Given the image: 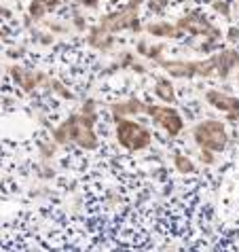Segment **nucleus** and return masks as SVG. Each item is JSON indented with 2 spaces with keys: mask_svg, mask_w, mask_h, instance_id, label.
I'll list each match as a JSON object with an SVG mask.
<instances>
[{
  "mask_svg": "<svg viewBox=\"0 0 239 252\" xmlns=\"http://www.w3.org/2000/svg\"><path fill=\"white\" fill-rule=\"evenodd\" d=\"M115 123H117V129H115L117 142L125 151L138 153V151L149 149L152 144V131L149 127H144L142 123H136L131 119H119Z\"/></svg>",
  "mask_w": 239,
  "mask_h": 252,
  "instance_id": "1",
  "label": "nucleus"
},
{
  "mask_svg": "<svg viewBox=\"0 0 239 252\" xmlns=\"http://www.w3.org/2000/svg\"><path fill=\"white\" fill-rule=\"evenodd\" d=\"M193 140L199 149H208L212 153H222L229 144V134L224 129V125L216 119H206L199 121L193 127Z\"/></svg>",
  "mask_w": 239,
  "mask_h": 252,
  "instance_id": "2",
  "label": "nucleus"
},
{
  "mask_svg": "<svg viewBox=\"0 0 239 252\" xmlns=\"http://www.w3.org/2000/svg\"><path fill=\"white\" fill-rule=\"evenodd\" d=\"M144 115H149L170 138H176L184 129V119H182V115L176 108H172L170 104H167V106H163V104H146Z\"/></svg>",
  "mask_w": 239,
  "mask_h": 252,
  "instance_id": "3",
  "label": "nucleus"
},
{
  "mask_svg": "<svg viewBox=\"0 0 239 252\" xmlns=\"http://www.w3.org/2000/svg\"><path fill=\"white\" fill-rule=\"evenodd\" d=\"M100 28L110 32V34H117V32H123V30H131V32L138 34L142 30V24H140V19H138V9L127 4V6H123L121 11L102 17Z\"/></svg>",
  "mask_w": 239,
  "mask_h": 252,
  "instance_id": "4",
  "label": "nucleus"
},
{
  "mask_svg": "<svg viewBox=\"0 0 239 252\" xmlns=\"http://www.w3.org/2000/svg\"><path fill=\"white\" fill-rule=\"evenodd\" d=\"M97 121V117L93 115H74V140L72 142L83 151H95L100 146V138H97L93 125Z\"/></svg>",
  "mask_w": 239,
  "mask_h": 252,
  "instance_id": "5",
  "label": "nucleus"
},
{
  "mask_svg": "<svg viewBox=\"0 0 239 252\" xmlns=\"http://www.w3.org/2000/svg\"><path fill=\"white\" fill-rule=\"evenodd\" d=\"M9 74H11L13 83H15L24 94H34L40 85L49 87V76L45 72H40V70H32V68L13 64V66H9Z\"/></svg>",
  "mask_w": 239,
  "mask_h": 252,
  "instance_id": "6",
  "label": "nucleus"
},
{
  "mask_svg": "<svg viewBox=\"0 0 239 252\" xmlns=\"http://www.w3.org/2000/svg\"><path fill=\"white\" fill-rule=\"evenodd\" d=\"M206 102L212 108L220 110V113L227 115V119L231 123H239V97L222 94L218 89H208L206 92Z\"/></svg>",
  "mask_w": 239,
  "mask_h": 252,
  "instance_id": "7",
  "label": "nucleus"
},
{
  "mask_svg": "<svg viewBox=\"0 0 239 252\" xmlns=\"http://www.w3.org/2000/svg\"><path fill=\"white\" fill-rule=\"evenodd\" d=\"M174 26L178 28L180 32H188V34H193V36H206V34L214 28L206 19V15H201V13H191V15L180 17Z\"/></svg>",
  "mask_w": 239,
  "mask_h": 252,
  "instance_id": "8",
  "label": "nucleus"
},
{
  "mask_svg": "<svg viewBox=\"0 0 239 252\" xmlns=\"http://www.w3.org/2000/svg\"><path fill=\"white\" fill-rule=\"evenodd\" d=\"M157 64L176 79H195L197 76V62L193 60H159Z\"/></svg>",
  "mask_w": 239,
  "mask_h": 252,
  "instance_id": "9",
  "label": "nucleus"
},
{
  "mask_svg": "<svg viewBox=\"0 0 239 252\" xmlns=\"http://www.w3.org/2000/svg\"><path fill=\"white\" fill-rule=\"evenodd\" d=\"M144 113H146V102L138 100V97H129V100L110 104V115L115 121H119V119H127V117H136V115H144Z\"/></svg>",
  "mask_w": 239,
  "mask_h": 252,
  "instance_id": "10",
  "label": "nucleus"
},
{
  "mask_svg": "<svg viewBox=\"0 0 239 252\" xmlns=\"http://www.w3.org/2000/svg\"><path fill=\"white\" fill-rule=\"evenodd\" d=\"M214 60H216V74L220 79H229L231 70L239 68V51H235V49H227V51L216 53Z\"/></svg>",
  "mask_w": 239,
  "mask_h": 252,
  "instance_id": "11",
  "label": "nucleus"
},
{
  "mask_svg": "<svg viewBox=\"0 0 239 252\" xmlns=\"http://www.w3.org/2000/svg\"><path fill=\"white\" fill-rule=\"evenodd\" d=\"M85 40H87V45H89V47L97 49V51H104V53H106V51H110V49H112V45H115V36H112L110 32L102 30V28H100V24L91 28Z\"/></svg>",
  "mask_w": 239,
  "mask_h": 252,
  "instance_id": "12",
  "label": "nucleus"
},
{
  "mask_svg": "<svg viewBox=\"0 0 239 252\" xmlns=\"http://www.w3.org/2000/svg\"><path fill=\"white\" fill-rule=\"evenodd\" d=\"M51 136H53V142L58 146L72 144V140H74V115H70L68 119H64V121L58 125V127H53Z\"/></svg>",
  "mask_w": 239,
  "mask_h": 252,
  "instance_id": "13",
  "label": "nucleus"
},
{
  "mask_svg": "<svg viewBox=\"0 0 239 252\" xmlns=\"http://www.w3.org/2000/svg\"><path fill=\"white\" fill-rule=\"evenodd\" d=\"M146 32L152 34V36H157V38H178L182 34L178 28L170 22H150L146 26Z\"/></svg>",
  "mask_w": 239,
  "mask_h": 252,
  "instance_id": "14",
  "label": "nucleus"
},
{
  "mask_svg": "<svg viewBox=\"0 0 239 252\" xmlns=\"http://www.w3.org/2000/svg\"><path fill=\"white\" fill-rule=\"evenodd\" d=\"M154 95L167 104L176 102V89L172 85V81L165 79V76H157V81H154Z\"/></svg>",
  "mask_w": 239,
  "mask_h": 252,
  "instance_id": "15",
  "label": "nucleus"
},
{
  "mask_svg": "<svg viewBox=\"0 0 239 252\" xmlns=\"http://www.w3.org/2000/svg\"><path fill=\"white\" fill-rule=\"evenodd\" d=\"M174 170L176 172H180V174H184V176H191V174L197 172V165H195V161L184 155V153H174Z\"/></svg>",
  "mask_w": 239,
  "mask_h": 252,
  "instance_id": "16",
  "label": "nucleus"
},
{
  "mask_svg": "<svg viewBox=\"0 0 239 252\" xmlns=\"http://www.w3.org/2000/svg\"><path fill=\"white\" fill-rule=\"evenodd\" d=\"M49 13V9H47V4L43 2V0H32L30 2V6H28V15H30L34 22H38V19H43L45 15Z\"/></svg>",
  "mask_w": 239,
  "mask_h": 252,
  "instance_id": "17",
  "label": "nucleus"
},
{
  "mask_svg": "<svg viewBox=\"0 0 239 252\" xmlns=\"http://www.w3.org/2000/svg\"><path fill=\"white\" fill-rule=\"evenodd\" d=\"M49 89H51L53 94L61 95V97H64V100H74V94L70 92L68 87H64V83L58 81V79H49Z\"/></svg>",
  "mask_w": 239,
  "mask_h": 252,
  "instance_id": "18",
  "label": "nucleus"
},
{
  "mask_svg": "<svg viewBox=\"0 0 239 252\" xmlns=\"http://www.w3.org/2000/svg\"><path fill=\"white\" fill-rule=\"evenodd\" d=\"M212 6H214V11L220 13L222 17H231V0H214Z\"/></svg>",
  "mask_w": 239,
  "mask_h": 252,
  "instance_id": "19",
  "label": "nucleus"
},
{
  "mask_svg": "<svg viewBox=\"0 0 239 252\" xmlns=\"http://www.w3.org/2000/svg\"><path fill=\"white\" fill-rule=\"evenodd\" d=\"M38 151H40V157L47 161V159H51V157L55 155V151H58V144H55V142H53V144H51V142H45V144L38 146Z\"/></svg>",
  "mask_w": 239,
  "mask_h": 252,
  "instance_id": "20",
  "label": "nucleus"
},
{
  "mask_svg": "<svg viewBox=\"0 0 239 252\" xmlns=\"http://www.w3.org/2000/svg\"><path fill=\"white\" fill-rule=\"evenodd\" d=\"M149 9L152 11V13H157V15H161L165 9H167V4H170V0H149Z\"/></svg>",
  "mask_w": 239,
  "mask_h": 252,
  "instance_id": "21",
  "label": "nucleus"
},
{
  "mask_svg": "<svg viewBox=\"0 0 239 252\" xmlns=\"http://www.w3.org/2000/svg\"><path fill=\"white\" fill-rule=\"evenodd\" d=\"M81 113L83 115H93V117H97V102L95 100H87L81 106Z\"/></svg>",
  "mask_w": 239,
  "mask_h": 252,
  "instance_id": "22",
  "label": "nucleus"
},
{
  "mask_svg": "<svg viewBox=\"0 0 239 252\" xmlns=\"http://www.w3.org/2000/svg\"><path fill=\"white\" fill-rule=\"evenodd\" d=\"M199 159H201V163L212 165L214 161H216V155H214L212 151H208V149H201V153H199Z\"/></svg>",
  "mask_w": 239,
  "mask_h": 252,
  "instance_id": "23",
  "label": "nucleus"
},
{
  "mask_svg": "<svg viewBox=\"0 0 239 252\" xmlns=\"http://www.w3.org/2000/svg\"><path fill=\"white\" fill-rule=\"evenodd\" d=\"M72 22H74V28H76V30H79V32H85V28H87L85 17H83V15H74Z\"/></svg>",
  "mask_w": 239,
  "mask_h": 252,
  "instance_id": "24",
  "label": "nucleus"
},
{
  "mask_svg": "<svg viewBox=\"0 0 239 252\" xmlns=\"http://www.w3.org/2000/svg\"><path fill=\"white\" fill-rule=\"evenodd\" d=\"M149 49H150V45L146 43V40H140V43L136 45V51H138L140 55H146V53H149Z\"/></svg>",
  "mask_w": 239,
  "mask_h": 252,
  "instance_id": "25",
  "label": "nucleus"
},
{
  "mask_svg": "<svg viewBox=\"0 0 239 252\" xmlns=\"http://www.w3.org/2000/svg\"><path fill=\"white\" fill-rule=\"evenodd\" d=\"M227 38L231 40V43H237V40H239V30H237L235 26L229 28V36H227Z\"/></svg>",
  "mask_w": 239,
  "mask_h": 252,
  "instance_id": "26",
  "label": "nucleus"
},
{
  "mask_svg": "<svg viewBox=\"0 0 239 252\" xmlns=\"http://www.w3.org/2000/svg\"><path fill=\"white\" fill-rule=\"evenodd\" d=\"M36 38H38L43 45H51V43H53V36H51V34H38Z\"/></svg>",
  "mask_w": 239,
  "mask_h": 252,
  "instance_id": "27",
  "label": "nucleus"
},
{
  "mask_svg": "<svg viewBox=\"0 0 239 252\" xmlns=\"http://www.w3.org/2000/svg\"><path fill=\"white\" fill-rule=\"evenodd\" d=\"M43 2L47 4V9H49V11H55V9H58V6H60L61 0H43Z\"/></svg>",
  "mask_w": 239,
  "mask_h": 252,
  "instance_id": "28",
  "label": "nucleus"
},
{
  "mask_svg": "<svg viewBox=\"0 0 239 252\" xmlns=\"http://www.w3.org/2000/svg\"><path fill=\"white\" fill-rule=\"evenodd\" d=\"M97 4H100V0H85L83 2V6H87V9H95Z\"/></svg>",
  "mask_w": 239,
  "mask_h": 252,
  "instance_id": "29",
  "label": "nucleus"
},
{
  "mask_svg": "<svg viewBox=\"0 0 239 252\" xmlns=\"http://www.w3.org/2000/svg\"><path fill=\"white\" fill-rule=\"evenodd\" d=\"M9 55H11V58H22V55H24V49H11Z\"/></svg>",
  "mask_w": 239,
  "mask_h": 252,
  "instance_id": "30",
  "label": "nucleus"
},
{
  "mask_svg": "<svg viewBox=\"0 0 239 252\" xmlns=\"http://www.w3.org/2000/svg\"><path fill=\"white\" fill-rule=\"evenodd\" d=\"M0 15H4V17H11V11H9V9H4V6H0Z\"/></svg>",
  "mask_w": 239,
  "mask_h": 252,
  "instance_id": "31",
  "label": "nucleus"
},
{
  "mask_svg": "<svg viewBox=\"0 0 239 252\" xmlns=\"http://www.w3.org/2000/svg\"><path fill=\"white\" fill-rule=\"evenodd\" d=\"M110 2H119V0H110Z\"/></svg>",
  "mask_w": 239,
  "mask_h": 252,
  "instance_id": "32",
  "label": "nucleus"
},
{
  "mask_svg": "<svg viewBox=\"0 0 239 252\" xmlns=\"http://www.w3.org/2000/svg\"><path fill=\"white\" fill-rule=\"evenodd\" d=\"M237 81H239V72H237Z\"/></svg>",
  "mask_w": 239,
  "mask_h": 252,
  "instance_id": "33",
  "label": "nucleus"
},
{
  "mask_svg": "<svg viewBox=\"0 0 239 252\" xmlns=\"http://www.w3.org/2000/svg\"><path fill=\"white\" fill-rule=\"evenodd\" d=\"M0 72H2V66H0Z\"/></svg>",
  "mask_w": 239,
  "mask_h": 252,
  "instance_id": "34",
  "label": "nucleus"
}]
</instances>
